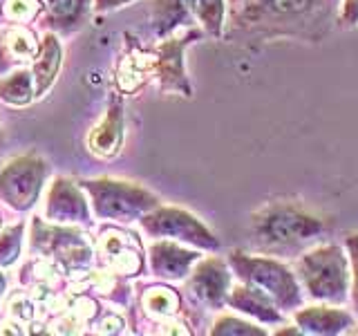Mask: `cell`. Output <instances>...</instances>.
Returning a JSON list of instances; mask_svg holds the SVG:
<instances>
[{"instance_id":"cell-21","label":"cell","mask_w":358,"mask_h":336,"mask_svg":"<svg viewBox=\"0 0 358 336\" xmlns=\"http://www.w3.org/2000/svg\"><path fill=\"white\" fill-rule=\"evenodd\" d=\"M22 330L18 328V325H11V323H3L0 325V334H20Z\"/></svg>"},{"instance_id":"cell-6","label":"cell","mask_w":358,"mask_h":336,"mask_svg":"<svg viewBox=\"0 0 358 336\" xmlns=\"http://www.w3.org/2000/svg\"><path fill=\"white\" fill-rule=\"evenodd\" d=\"M121 144V115L119 110H110V115L103 119V123L92 132L90 146L96 155H115Z\"/></svg>"},{"instance_id":"cell-17","label":"cell","mask_w":358,"mask_h":336,"mask_svg":"<svg viewBox=\"0 0 358 336\" xmlns=\"http://www.w3.org/2000/svg\"><path fill=\"white\" fill-rule=\"evenodd\" d=\"M197 11L201 16H204L206 20H215L220 14H222V5L220 0H193Z\"/></svg>"},{"instance_id":"cell-16","label":"cell","mask_w":358,"mask_h":336,"mask_svg":"<svg viewBox=\"0 0 358 336\" xmlns=\"http://www.w3.org/2000/svg\"><path fill=\"white\" fill-rule=\"evenodd\" d=\"M11 314H14L16 318L20 321H31L34 316H36V300L34 298H27V296H14V300H11V305H9Z\"/></svg>"},{"instance_id":"cell-3","label":"cell","mask_w":358,"mask_h":336,"mask_svg":"<svg viewBox=\"0 0 358 336\" xmlns=\"http://www.w3.org/2000/svg\"><path fill=\"white\" fill-rule=\"evenodd\" d=\"M309 265V274L307 280L313 287V294L316 296H327V294H336L338 289H343V262L338 253L336 255H327L324 253H316V258H307Z\"/></svg>"},{"instance_id":"cell-1","label":"cell","mask_w":358,"mask_h":336,"mask_svg":"<svg viewBox=\"0 0 358 336\" xmlns=\"http://www.w3.org/2000/svg\"><path fill=\"white\" fill-rule=\"evenodd\" d=\"M43 179V166L36 160H20L7 166V171L0 175V193L18 209H27L34 197L38 195Z\"/></svg>"},{"instance_id":"cell-2","label":"cell","mask_w":358,"mask_h":336,"mask_svg":"<svg viewBox=\"0 0 358 336\" xmlns=\"http://www.w3.org/2000/svg\"><path fill=\"white\" fill-rule=\"evenodd\" d=\"M94 197H96V209L101 216H112V218H128L132 213H137L141 206H145L143 193L128 186H119L115 182H99L92 186Z\"/></svg>"},{"instance_id":"cell-24","label":"cell","mask_w":358,"mask_h":336,"mask_svg":"<svg viewBox=\"0 0 358 336\" xmlns=\"http://www.w3.org/2000/svg\"><path fill=\"white\" fill-rule=\"evenodd\" d=\"M356 267H358V253H356Z\"/></svg>"},{"instance_id":"cell-18","label":"cell","mask_w":358,"mask_h":336,"mask_svg":"<svg viewBox=\"0 0 358 336\" xmlns=\"http://www.w3.org/2000/svg\"><path fill=\"white\" fill-rule=\"evenodd\" d=\"M271 3V7H275L278 11H285V14H296V11H302L309 0H268Z\"/></svg>"},{"instance_id":"cell-20","label":"cell","mask_w":358,"mask_h":336,"mask_svg":"<svg viewBox=\"0 0 358 336\" xmlns=\"http://www.w3.org/2000/svg\"><path fill=\"white\" fill-rule=\"evenodd\" d=\"M7 52H9V48H7V41H5V38H0V72H3L5 67L9 65Z\"/></svg>"},{"instance_id":"cell-7","label":"cell","mask_w":358,"mask_h":336,"mask_svg":"<svg viewBox=\"0 0 358 336\" xmlns=\"http://www.w3.org/2000/svg\"><path fill=\"white\" fill-rule=\"evenodd\" d=\"M59 63H61V50H59V43H56L52 36L45 38L43 45V52H41V59L34 65V81H36V94L45 92L50 88V83L54 81V74L59 70Z\"/></svg>"},{"instance_id":"cell-12","label":"cell","mask_w":358,"mask_h":336,"mask_svg":"<svg viewBox=\"0 0 358 336\" xmlns=\"http://www.w3.org/2000/svg\"><path fill=\"white\" fill-rule=\"evenodd\" d=\"M145 307L152 314H173L177 307V298L168 289H150V294L145 296Z\"/></svg>"},{"instance_id":"cell-15","label":"cell","mask_w":358,"mask_h":336,"mask_svg":"<svg viewBox=\"0 0 358 336\" xmlns=\"http://www.w3.org/2000/svg\"><path fill=\"white\" fill-rule=\"evenodd\" d=\"M5 14L11 20H29L38 14V0H7Z\"/></svg>"},{"instance_id":"cell-4","label":"cell","mask_w":358,"mask_h":336,"mask_svg":"<svg viewBox=\"0 0 358 336\" xmlns=\"http://www.w3.org/2000/svg\"><path fill=\"white\" fill-rule=\"evenodd\" d=\"M48 216L56 222L83 220L85 218V204H83L81 195H78L70 184L59 182L50 193Z\"/></svg>"},{"instance_id":"cell-13","label":"cell","mask_w":358,"mask_h":336,"mask_svg":"<svg viewBox=\"0 0 358 336\" xmlns=\"http://www.w3.org/2000/svg\"><path fill=\"white\" fill-rule=\"evenodd\" d=\"M20 251V227L7 229L0 235V265H11Z\"/></svg>"},{"instance_id":"cell-19","label":"cell","mask_w":358,"mask_h":336,"mask_svg":"<svg viewBox=\"0 0 358 336\" xmlns=\"http://www.w3.org/2000/svg\"><path fill=\"white\" fill-rule=\"evenodd\" d=\"M121 318H117V316H110V318H106L103 321V325H101V332H119V328H121Z\"/></svg>"},{"instance_id":"cell-14","label":"cell","mask_w":358,"mask_h":336,"mask_svg":"<svg viewBox=\"0 0 358 336\" xmlns=\"http://www.w3.org/2000/svg\"><path fill=\"white\" fill-rule=\"evenodd\" d=\"M48 5L52 9V16H56L63 22L76 20L78 14L83 11L85 0H48Z\"/></svg>"},{"instance_id":"cell-9","label":"cell","mask_w":358,"mask_h":336,"mask_svg":"<svg viewBox=\"0 0 358 336\" xmlns=\"http://www.w3.org/2000/svg\"><path fill=\"white\" fill-rule=\"evenodd\" d=\"M0 97L9 104L22 106L31 99V78L27 72H18L0 83Z\"/></svg>"},{"instance_id":"cell-22","label":"cell","mask_w":358,"mask_h":336,"mask_svg":"<svg viewBox=\"0 0 358 336\" xmlns=\"http://www.w3.org/2000/svg\"><path fill=\"white\" fill-rule=\"evenodd\" d=\"M123 3V0H99V5H103V7H112V5H119Z\"/></svg>"},{"instance_id":"cell-5","label":"cell","mask_w":358,"mask_h":336,"mask_svg":"<svg viewBox=\"0 0 358 336\" xmlns=\"http://www.w3.org/2000/svg\"><path fill=\"white\" fill-rule=\"evenodd\" d=\"M313 229H316V222L309 218H302L298 213H275V216L266 222V235L278 242L305 238Z\"/></svg>"},{"instance_id":"cell-11","label":"cell","mask_w":358,"mask_h":336,"mask_svg":"<svg viewBox=\"0 0 358 336\" xmlns=\"http://www.w3.org/2000/svg\"><path fill=\"white\" fill-rule=\"evenodd\" d=\"M197 285L201 289V294H204V298H220L224 285H227V276L213 267H204V269H199Z\"/></svg>"},{"instance_id":"cell-8","label":"cell","mask_w":358,"mask_h":336,"mask_svg":"<svg viewBox=\"0 0 358 336\" xmlns=\"http://www.w3.org/2000/svg\"><path fill=\"white\" fill-rule=\"evenodd\" d=\"M155 267L157 272H162L164 276H179L182 269H186L188 260L193 258V253H184L175 249V246H168V244H159L155 246Z\"/></svg>"},{"instance_id":"cell-23","label":"cell","mask_w":358,"mask_h":336,"mask_svg":"<svg viewBox=\"0 0 358 336\" xmlns=\"http://www.w3.org/2000/svg\"><path fill=\"white\" fill-rule=\"evenodd\" d=\"M3 289H5V278H3V274H0V294H3Z\"/></svg>"},{"instance_id":"cell-10","label":"cell","mask_w":358,"mask_h":336,"mask_svg":"<svg viewBox=\"0 0 358 336\" xmlns=\"http://www.w3.org/2000/svg\"><path fill=\"white\" fill-rule=\"evenodd\" d=\"M5 41H7L9 54L16 56L18 61H29L36 56V41H34V34L25 27L7 31Z\"/></svg>"}]
</instances>
